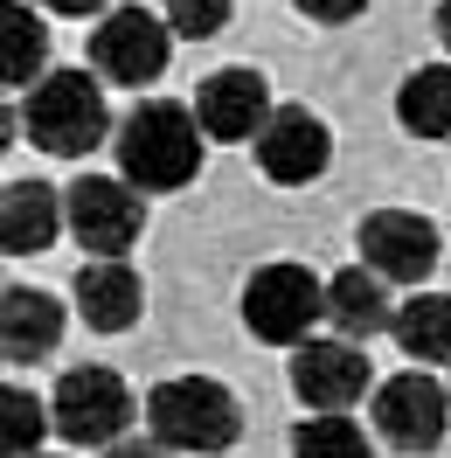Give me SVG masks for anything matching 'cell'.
<instances>
[{"mask_svg": "<svg viewBox=\"0 0 451 458\" xmlns=\"http://www.w3.org/2000/svg\"><path fill=\"white\" fill-rule=\"evenodd\" d=\"M201 146H208V132H201V118L188 112V105H174V98H146V105H132L125 112V125H118V181L125 188H140V195H167V188H188L201 174Z\"/></svg>", "mask_w": 451, "mask_h": 458, "instance_id": "cell-1", "label": "cell"}, {"mask_svg": "<svg viewBox=\"0 0 451 458\" xmlns=\"http://www.w3.org/2000/svg\"><path fill=\"white\" fill-rule=\"evenodd\" d=\"M146 430H153V445H167V452L208 458V452H229V445H236L243 410H236V396H229L216 375H167V382H153V396H146Z\"/></svg>", "mask_w": 451, "mask_h": 458, "instance_id": "cell-2", "label": "cell"}, {"mask_svg": "<svg viewBox=\"0 0 451 458\" xmlns=\"http://www.w3.org/2000/svg\"><path fill=\"white\" fill-rule=\"evenodd\" d=\"M21 118H29V140L42 146V153H56V160H77V153H90V146L112 132L105 84L84 77V70H49V77L29 90Z\"/></svg>", "mask_w": 451, "mask_h": 458, "instance_id": "cell-3", "label": "cell"}, {"mask_svg": "<svg viewBox=\"0 0 451 458\" xmlns=\"http://www.w3.org/2000/svg\"><path fill=\"white\" fill-rule=\"evenodd\" d=\"M319 319H327V278H312L306 264H264L243 285V327L264 347H306Z\"/></svg>", "mask_w": 451, "mask_h": 458, "instance_id": "cell-4", "label": "cell"}, {"mask_svg": "<svg viewBox=\"0 0 451 458\" xmlns=\"http://www.w3.org/2000/svg\"><path fill=\"white\" fill-rule=\"evenodd\" d=\"M49 417H56V430L70 445L112 452V445H125V424H132V389L112 369H70L56 382V396H49Z\"/></svg>", "mask_w": 451, "mask_h": 458, "instance_id": "cell-5", "label": "cell"}, {"mask_svg": "<svg viewBox=\"0 0 451 458\" xmlns=\"http://www.w3.org/2000/svg\"><path fill=\"white\" fill-rule=\"evenodd\" d=\"M167 49H174L167 14H146V7H112L90 29V70L112 84H153L167 70Z\"/></svg>", "mask_w": 451, "mask_h": 458, "instance_id": "cell-6", "label": "cell"}, {"mask_svg": "<svg viewBox=\"0 0 451 458\" xmlns=\"http://www.w3.org/2000/svg\"><path fill=\"white\" fill-rule=\"evenodd\" d=\"M445 424H451V389L438 375L403 369L375 389V430H382V445H396V452H438Z\"/></svg>", "mask_w": 451, "mask_h": 458, "instance_id": "cell-7", "label": "cell"}, {"mask_svg": "<svg viewBox=\"0 0 451 458\" xmlns=\"http://www.w3.org/2000/svg\"><path fill=\"white\" fill-rule=\"evenodd\" d=\"M63 201H70V229H77V243H84L90 258H118V250H132L140 229H146L140 188H125V181H112V174H84Z\"/></svg>", "mask_w": 451, "mask_h": 458, "instance_id": "cell-8", "label": "cell"}, {"mask_svg": "<svg viewBox=\"0 0 451 458\" xmlns=\"http://www.w3.org/2000/svg\"><path fill=\"white\" fill-rule=\"evenodd\" d=\"M327 160H334V132H327V118L306 112V105H278L271 125L257 132V167H264V181H278V188L319 181Z\"/></svg>", "mask_w": 451, "mask_h": 458, "instance_id": "cell-9", "label": "cell"}, {"mask_svg": "<svg viewBox=\"0 0 451 458\" xmlns=\"http://www.w3.org/2000/svg\"><path fill=\"white\" fill-rule=\"evenodd\" d=\"M362 264L389 285H423L438 271V223L410 208H375L362 223Z\"/></svg>", "mask_w": 451, "mask_h": 458, "instance_id": "cell-10", "label": "cell"}, {"mask_svg": "<svg viewBox=\"0 0 451 458\" xmlns=\"http://www.w3.org/2000/svg\"><path fill=\"white\" fill-rule=\"evenodd\" d=\"M368 389H375V375H368L354 341H306L292 354V396L306 403L312 417H340V410H354Z\"/></svg>", "mask_w": 451, "mask_h": 458, "instance_id": "cell-11", "label": "cell"}, {"mask_svg": "<svg viewBox=\"0 0 451 458\" xmlns=\"http://www.w3.org/2000/svg\"><path fill=\"white\" fill-rule=\"evenodd\" d=\"M271 84L257 77V70H216V77H201V90H195V118H201V132L208 140H229V146H243L251 140L257 146V132L271 125Z\"/></svg>", "mask_w": 451, "mask_h": 458, "instance_id": "cell-12", "label": "cell"}, {"mask_svg": "<svg viewBox=\"0 0 451 458\" xmlns=\"http://www.w3.org/2000/svg\"><path fill=\"white\" fill-rule=\"evenodd\" d=\"M146 306V285L125 258H90L77 271V313H84L90 334H125Z\"/></svg>", "mask_w": 451, "mask_h": 458, "instance_id": "cell-13", "label": "cell"}, {"mask_svg": "<svg viewBox=\"0 0 451 458\" xmlns=\"http://www.w3.org/2000/svg\"><path fill=\"white\" fill-rule=\"evenodd\" d=\"M63 223H70V201H56L49 181H7V195H0V250L35 258V250H49V236Z\"/></svg>", "mask_w": 451, "mask_h": 458, "instance_id": "cell-14", "label": "cell"}, {"mask_svg": "<svg viewBox=\"0 0 451 458\" xmlns=\"http://www.w3.org/2000/svg\"><path fill=\"white\" fill-rule=\"evenodd\" d=\"M327 319L340 327V341L362 347L368 334H389L396 313H389V278H375L368 264H347L327 278Z\"/></svg>", "mask_w": 451, "mask_h": 458, "instance_id": "cell-15", "label": "cell"}, {"mask_svg": "<svg viewBox=\"0 0 451 458\" xmlns=\"http://www.w3.org/2000/svg\"><path fill=\"white\" fill-rule=\"evenodd\" d=\"M63 341V306L49 292H29V285H7L0 299V354L7 361H42L49 347Z\"/></svg>", "mask_w": 451, "mask_h": 458, "instance_id": "cell-16", "label": "cell"}, {"mask_svg": "<svg viewBox=\"0 0 451 458\" xmlns=\"http://www.w3.org/2000/svg\"><path fill=\"white\" fill-rule=\"evenodd\" d=\"M396 118L417 140H451V63H423L396 90Z\"/></svg>", "mask_w": 451, "mask_h": 458, "instance_id": "cell-17", "label": "cell"}, {"mask_svg": "<svg viewBox=\"0 0 451 458\" xmlns=\"http://www.w3.org/2000/svg\"><path fill=\"white\" fill-rule=\"evenodd\" d=\"M42 56H49V29L42 14H29L21 0H0V77L21 90L42 84Z\"/></svg>", "mask_w": 451, "mask_h": 458, "instance_id": "cell-18", "label": "cell"}, {"mask_svg": "<svg viewBox=\"0 0 451 458\" xmlns=\"http://www.w3.org/2000/svg\"><path fill=\"white\" fill-rule=\"evenodd\" d=\"M389 334L410 361H451V299L445 292H417L410 306H396Z\"/></svg>", "mask_w": 451, "mask_h": 458, "instance_id": "cell-19", "label": "cell"}, {"mask_svg": "<svg viewBox=\"0 0 451 458\" xmlns=\"http://www.w3.org/2000/svg\"><path fill=\"white\" fill-rule=\"evenodd\" d=\"M49 424H56V417H49L29 389H14V382L0 389V458H29L35 445H42V430H49Z\"/></svg>", "mask_w": 451, "mask_h": 458, "instance_id": "cell-20", "label": "cell"}, {"mask_svg": "<svg viewBox=\"0 0 451 458\" xmlns=\"http://www.w3.org/2000/svg\"><path fill=\"white\" fill-rule=\"evenodd\" d=\"M292 458H368V437L354 417H306L292 430Z\"/></svg>", "mask_w": 451, "mask_h": 458, "instance_id": "cell-21", "label": "cell"}, {"mask_svg": "<svg viewBox=\"0 0 451 458\" xmlns=\"http://www.w3.org/2000/svg\"><path fill=\"white\" fill-rule=\"evenodd\" d=\"M167 29L181 42H208L229 29V0H167Z\"/></svg>", "mask_w": 451, "mask_h": 458, "instance_id": "cell-22", "label": "cell"}, {"mask_svg": "<svg viewBox=\"0 0 451 458\" xmlns=\"http://www.w3.org/2000/svg\"><path fill=\"white\" fill-rule=\"evenodd\" d=\"M292 7H299L306 21H354L368 0H292Z\"/></svg>", "mask_w": 451, "mask_h": 458, "instance_id": "cell-23", "label": "cell"}, {"mask_svg": "<svg viewBox=\"0 0 451 458\" xmlns=\"http://www.w3.org/2000/svg\"><path fill=\"white\" fill-rule=\"evenodd\" d=\"M105 458H174V452H167V445H140V437H132V445H112Z\"/></svg>", "mask_w": 451, "mask_h": 458, "instance_id": "cell-24", "label": "cell"}, {"mask_svg": "<svg viewBox=\"0 0 451 458\" xmlns=\"http://www.w3.org/2000/svg\"><path fill=\"white\" fill-rule=\"evenodd\" d=\"M49 14H105V0H42Z\"/></svg>", "mask_w": 451, "mask_h": 458, "instance_id": "cell-25", "label": "cell"}, {"mask_svg": "<svg viewBox=\"0 0 451 458\" xmlns=\"http://www.w3.org/2000/svg\"><path fill=\"white\" fill-rule=\"evenodd\" d=\"M438 42L451 49V0H438Z\"/></svg>", "mask_w": 451, "mask_h": 458, "instance_id": "cell-26", "label": "cell"}, {"mask_svg": "<svg viewBox=\"0 0 451 458\" xmlns=\"http://www.w3.org/2000/svg\"><path fill=\"white\" fill-rule=\"evenodd\" d=\"M445 389H451V382H445Z\"/></svg>", "mask_w": 451, "mask_h": 458, "instance_id": "cell-27", "label": "cell"}]
</instances>
